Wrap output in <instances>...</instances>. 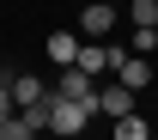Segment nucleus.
I'll return each instance as SVG.
<instances>
[{
	"mask_svg": "<svg viewBox=\"0 0 158 140\" xmlns=\"http://www.w3.org/2000/svg\"><path fill=\"white\" fill-rule=\"evenodd\" d=\"M43 110H49V134H61V140H73V134H85V122L98 116L91 104H73V98H61L55 85H49V98H43Z\"/></svg>",
	"mask_w": 158,
	"mask_h": 140,
	"instance_id": "f257e3e1",
	"label": "nucleus"
},
{
	"mask_svg": "<svg viewBox=\"0 0 158 140\" xmlns=\"http://www.w3.org/2000/svg\"><path fill=\"white\" fill-rule=\"evenodd\" d=\"M116 61H122V49H110L103 37H85L79 55H73V67H85L91 79H103V73H116Z\"/></svg>",
	"mask_w": 158,
	"mask_h": 140,
	"instance_id": "f03ea898",
	"label": "nucleus"
},
{
	"mask_svg": "<svg viewBox=\"0 0 158 140\" xmlns=\"http://www.w3.org/2000/svg\"><path fill=\"white\" fill-rule=\"evenodd\" d=\"M55 91H61V98H73V104H91V110H98V79H91L85 67H61Z\"/></svg>",
	"mask_w": 158,
	"mask_h": 140,
	"instance_id": "7ed1b4c3",
	"label": "nucleus"
},
{
	"mask_svg": "<svg viewBox=\"0 0 158 140\" xmlns=\"http://www.w3.org/2000/svg\"><path fill=\"white\" fill-rule=\"evenodd\" d=\"M116 31V0H91L79 12V37H110Z\"/></svg>",
	"mask_w": 158,
	"mask_h": 140,
	"instance_id": "20e7f679",
	"label": "nucleus"
},
{
	"mask_svg": "<svg viewBox=\"0 0 158 140\" xmlns=\"http://www.w3.org/2000/svg\"><path fill=\"white\" fill-rule=\"evenodd\" d=\"M116 79L128 85V91H146V85H152V61H146V55H128V49H122V61H116Z\"/></svg>",
	"mask_w": 158,
	"mask_h": 140,
	"instance_id": "39448f33",
	"label": "nucleus"
},
{
	"mask_svg": "<svg viewBox=\"0 0 158 140\" xmlns=\"http://www.w3.org/2000/svg\"><path fill=\"white\" fill-rule=\"evenodd\" d=\"M134 104H140V91H128L122 79H116V85H98V110H103L110 122H116V116H128Z\"/></svg>",
	"mask_w": 158,
	"mask_h": 140,
	"instance_id": "423d86ee",
	"label": "nucleus"
},
{
	"mask_svg": "<svg viewBox=\"0 0 158 140\" xmlns=\"http://www.w3.org/2000/svg\"><path fill=\"white\" fill-rule=\"evenodd\" d=\"M79 43H85V37H73V31H55V37L43 43V55L55 61V67H73V55H79Z\"/></svg>",
	"mask_w": 158,
	"mask_h": 140,
	"instance_id": "0eeeda50",
	"label": "nucleus"
},
{
	"mask_svg": "<svg viewBox=\"0 0 158 140\" xmlns=\"http://www.w3.org/2000/svg\"><path fill=\"white\" fill-rule=\"evenodd\" d=\"M12 98H19V110H24V104H43V98H49V85H43L37 73H12Z\"/></svg>",
	"mask_w": 158,
	"mask_h": 140,
	"instance_id": "6e6552de",
	"label": "nucleus"
},
{
	"mask_svg": "<svg viewBox=\"0 0 158 140\" xmlns=\"http://www.w3.org/2000/svg\"><path fill=\"white\" fill-rule=\"evenodd\" d=\"M116 140H152V128H146V122L128 110V116H116Z\"/></svg>",
	"mask_w": 158,
	"mask_h": 140,
	"instance_id": "1a4fd4ad",
	"label": "nucleus"
},
{
	"mask_svg": "<svg viewBox=\"0 0 158 140\" xmlns=\"http://www.w3.org/2000/svg\"><path fill=\"white\" fill-rule=\"evenodd\" d=\"M19 116V98H12V73H0V128Z\"/></svg>",
	"mask_w": 158,
	"mask_h": 140,
	"instance_id": "9d476101",
	"label": "nucleus"
},
{
	"mask_svg": "<svg viewBox=\"0 0 158 140\" xmlns=\"http://www.w3.org/2000/svg\"><path fill=\"white\" fill-rule=\"evenodd\" d=\"M128 12H134V31H152L158 24V0H134Z\"/></svg>",
	"mask_w": 158,
	"mask_h": 140,
	"instance_id": "9b49d317",
	"label": "nucleus"
},
{
	"mask_svg": "<svg viewBox=\"0 0 158 140\" xmlns=\"http://www.w3.org/2000/svg\"><path fill=\"white\" fill-rule=\"evenodd\" d=\"M0 140H24V134H12V128H0Z\"/></svg>",
	"mask_w": 158,
	"mask_h": 140,
	"instance_id": "f8f14e48",
	"label": "nucleus"
},
{
	"mask_svg": "<svg viewBox=\"0 0 158 140\" xmlns=\"http://www.w3.org/2000/svg\"><path fill=\"white\" fill-rule=\"evenodd\" d=\"M152 140H158V134H152Z\"/></svg>",
	"mask_w": 158,
	"mask_h": 140,
	"instance_id": "ddd939ff",
	"label": "nucleus"
}]
</instances>
